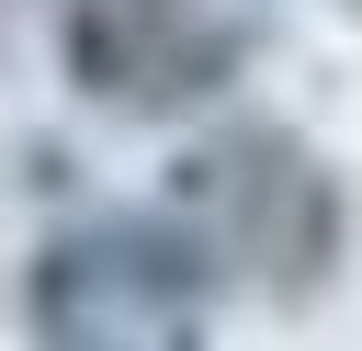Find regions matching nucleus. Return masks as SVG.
<instances>
[{
  "label": "nucleus",
  "instance_id": "nucleus-3",
  "mask_svg": "<svg viewBox=\"0 0 362 351\" xmlns=\"http://www.w3.org/2000/svg\"><path fill=\"white\" fill-rule=\"evenodd\" d=\"M260 0H68V79L102 113H192L260 57Z\"/></svg>",
  "mask_w": 362,
  "mask_h": 351
},
{
  "label": "nucleus",
  "instance_id": "nucleus-1",
  "mask_svg": "<svg viewBox=\"0 0 362 351\" xmlns=\"http://www.w3.org/2000/svg\"><path fill=\"white\" fill-rule=\"evenodd\" d=\"M170 226L204 249L215 283L249 294H317L339 260V181L283 125H215L170 170Z\"/></svg>",
  "mask_w": 362,
  "mask_h": 351
},
{
  "label": "nucleus",
  "instance_id": "nucleus-4",
  "mask_svg": "<svg viewBox=\"0 0 362 351\" xmlns=\"http://www.w3.org/2000/svg\"><path fill=\"white\" fill-rule=\"evenodd\" d=\"M339 11H362V0H339Z\"/></svg>",
  "mask_w": 362,
  "mask_h": 351
},
{
  "label": "nucleus",
  "instance_id": "nucleus-2",
  "mask_svg": "<svg viewBox=\"0 0 362 351\" xmlns=\"http://www.w3.org/2000/svg\"><path fill=\"white\" fill-rule=\"evenodd\" d=\"M34 340L45 351H204V306H215V272L181 226H136V215H102V226H57L34 249Z\"/></svg>",
  "mask_w": 362,
  "mask_h": 351
}]
</instances>
